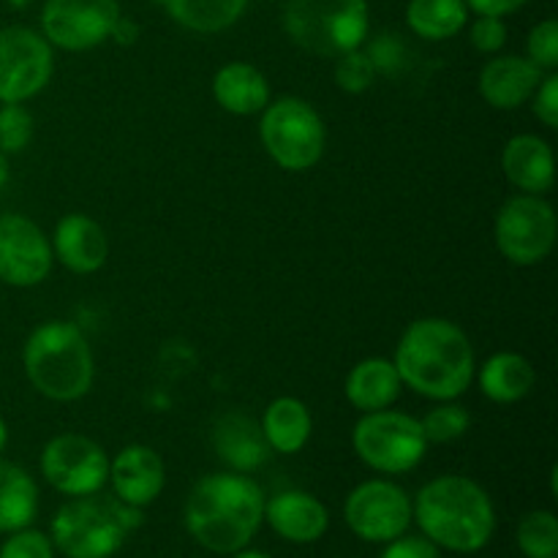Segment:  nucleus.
Instances as JSON below:
<instances>
[{
    "mask_svg": "<svg viewBox=\"0 0 558 558\" xmlns=\"http://www.w3.org/2000/svg\"><path fill=\"white\" fill-rule=\"evenodd\" d=\"M398 376L417 396L430 401H456L472 387L477 374L472 341L452 322L428 316L407 327L396 349Z\"/></svg>",
    "mask_w": 558,
    "mask_h": 558,
    "instance_id": "nucleus-1",
    "label": "nucleus"
},
{
    "mask_svg": "<svg viewBox=\"0 0 558 558\" xmlns=\"http://www.w3.org/2000/svg\"><path fill=\"white\" fill-rule=\"evenodd\" d=\"M265 494L251 477L223 472L202 477L185 505V529L202 548L232 556L248 548L265 521Z\"/></svg>",
    "mask_w": 558,
    "mask_h": 558,
    "instance_id": "nucleus-2",
    "label": "nucleus"
},
{
    "mask_svg": "<svg viewBox=\"0 0 558 558\" xmlns=\"http://www.w3.org/2000/svg\"><path fill=\"white\" fill-rule=\"evenodd\" d=\"M412 518L436 548L477 554L496 532V510L483 485L461 474H445L420 488Z\"/></svg>",
    "mask_w": 558,
    "mask_h": 558,
    "instance_id": "nucleus-3",
    "label": "nucleus"
},
{
    "mask_svg": "<svg viewBox=\"0 0 558 558\" xmlns=\"http://www.w3.org/2000/svg\"><path fill=\"white\" fill-rule=\"evenodd\" d=\"M25 374L49 401H80L93 385V352L71 322H44L25 343Z\"/></svg>",
    "mask_w": 558,
    "mask_h": 558,
    "instance_id": "nucleus-4",
    "label": "nucleus"
},
{
    "mask_svg": "<svg viewBox=\"0 0 558 558\" xmlns=\"http://www.w3.org/2000/svg\"><path fill=\"white\" fill-rule=\"evenodd\" d=\"M140 521V507L96 494L76 496L52 518L49 539L65 558H112Z\"/></svg>",
    "mask_w": 558,
    "mask_h": 558,
    "instance_id": "nucleus-5",
    "label": "nucleus"
},
{
    "mask_svg": "<svg viewBox=\"0 0 558 558\" xmlns=\"http://www.w3.org/2000/svg\"><path fill=\"white\" fill-rule=\"evenodd\" d=\"M289 38L305 52L341 58L363 47L368 36L365 0H289L283 11Z\"/></svg>",
    "mask_w": 558,
    "mask_h": 558,
    "instance_id": "nucleus-6",
    "label": "nucleus"
},
{
    "mask_svg": "<svg viewBox=\"0 0 558 558\" xmlns=\"http://www.w3.org/2000/svg\"><path fill=\"white\" fill-rule=\"evenodd\" d=\"M262 145L267 156L287 172H305L316 167L325 153V123L319 112L303 98H278L262 109Z\"/></svg>",
    "mask_w": 558,
    "mask_h": 558,
    "instance_id": "nucleus-7",
    "label": "nucleus"
},
{
    "mask_svg": "<svg viewBox=\"0 0 558 558\" xmlns=\"http://www.w3.org/2000/svg\"><path fill=\"white\" fill-rule=\"evenodd\" d=\"M354 452L365 466L381 474H407L420 466L428 450V439L417 417L390 412H368L360 417L352 434Z\"/></svg>",
    "mask_w": 558,
    "mask_h": 558,
    "instance_id": "nucleus-8",
    "label": "nucleus"
},
{
    "mask_svg": "<svg viewBox=\"0 0 558 558\" xmlns=\"http://www.w3.org/2000/svg\"><path fill=\"white\" fill-rule=\"evenodd\" d=\"M494 234L507 262L521 267L539 265L556 245L558 221L554 205L534 194L512 196L496 216Z\"/></svg>",
    "mask_w": 558,
    "mask_h": 558,
    "instance_id": "nucleus-9",
    "label": "nucleus"
},
{
    "mask_svg": "<svg viewBox=\"0 0 558 558\" xmlns=\"http://www.w3.org/2000/svg\"><path fill=\"white\" fill-rule=\"evenodd\" d=\"M41 474L58 494L93 496L107 485L109 458L101 445L80 434H60L41 452Z\"/></svg>",
    "mask_w": 558,
    "mask_h": 558,
    "instance_id": "nucleus-10",
    "label": "nucleus"
},
{
    "mask_svg": "<svg viewBox=\"0 0 558 558\" xmlns=\"http://www.w3.org/2000/svg\"><path fill=\"white\" fill-rule=\"evenodd\" d=\"M343 518L354 537L365 543H392L412 523V499L407 490L387 480H368L347 496Z\"/></svg>",
    "mask_w": 558,
    "mask_h": 558,
    "instance_id": "nucleus-11",
    "label": "nucleus"
},
{
    "mask_svg": "<svg viewBox=\"0 0 558 558\" xmlns=\"http://www.w3.org/2000/svg\"><path fill=\"white\" fill-rule=\"evenodd\" d=\"M52 44L31 27L0 31V104H22L52 76Z\"/></svg>",
    "mask_w": 558,
    "mask_h": 558,
    "instance_id": "nucleus-12",
    "label": "nucleus"
},
{
    "mask_svg": "<svg viewBox=\"0 0 558 558\" xmlns=\"http://www.w3.org/2000/svg\"><path fill=\"white\" fill-rule=\"evenodd\" d=\"M120 20L118 0H47L41 9L44 38L65 52H85L112 38Z\"/></svg>",
    "mask_w": 558,
    "mask_h": 558,
    "instance_id": "nucleus-13",
    "label": "nucleus"
},
{
    "mask_svg": "<svg viewBox=\"0 0 558 558\" xmlns=\"http://www.w3.org/2000/svg\"><path fill=\"white\" fill-rule=\"evenodd\" d=\"M52 243L25 216H0V281L9 287H36L52 270Z\"/></svg>",
    "mask_w": 558,
    "mask_h": 558,
    "instance_id": "nucleus-14",
    "label": "nucleus"
},
{
    "mask_svg": "<svg viewBox=\"0 0 558 558\" xmlns=\"http://www.w3.org/2000/svg\"><path fill=\"white\" fill-rule=\"evenodd\" d=\"M114 499L129 507H147L161 496L167 485V466L153 447L129 445L109 461Z\"/></svg>",
    "mask_w": 558,
    "mask_h": 558,
    "instance_id": "nucleus-15",
    "label": "nucleus"
},
{
    "mask_svg": "<svg viewBox=\"0 0 558 558\" xmlns=\"http://www.w3.org/2000/svg\"><path fill=\"white\" fill-rule=\"evenodd\" d=\"M543 82V71L521 54H501L488 60L480 71V93L494 109H521L532 101L534 90Z\"/></svg>",
    "mask_w": 558,
    "mask_h": 558,
    "instance_id": "nucleus-16",
    "label": "nucleus"
},
{
    "mask_svg": "<svg viewBox=\"0 0 558 558\" xmlns=\"http://www.w3.org/2000/svg\"><path fill=\"white\" fill-rule=\"evenodd\" d=\"M265 521L287 543L308 545L325 537L330 526V512L316 496L303 490H283L265 501Z\"/></svg>",
    "mask_w": 558,
    "mask_h": 558,
    "instance_id": "nucleus-17",
    "label": "nucleus"
},
{
    "mask_svg": "<svg viewBox=\"0 0 558 558\" xmlns=\"http://www.w3.org/2000/svg\"><path fill=\"white\" fill-rule=\"evenodd\" d=\"M107 254L109 245L101 223L82 213H69L60 218L52 238V256H58L60 265L80 276H90V272L101 270Z\"/></svg>",
    "mask_w": 558,
    "mask_h": 558,
    "instance_id": "nucleus-18",
    "label": "nucleus"
},
{
    "mask_svg": "<svg viewBox=\"0 0 558 558\" xmlns=\"http://www.w3.org/2000/svg\"><path fill=\"white\" fill-rule=\"evenodd\" d=\"M501 169L507 180L523 194L543 196L554 189L556 161L554 150L543 136L521 134L512 136L501 153Z\"/></svg>",
    "mask_w": 558,
    "mask_h": 558,
    "instance_id": "nucleus-19",
    "label": "nucleus"
},
{
    "mask_svg": "<svg viewBox=\"0 0 558 558\" xmlns=\"http://www.w3.org/2000/svg\"><path fill=\"white\" fill-rule=\"evenodd\" d=\"M213 447H216L218 458L240 474L259 469L270 456V445L262 434V425H256V420L243 412H227L223 417H218L216 428H213Z\"/></svg>",
    "mask_w": 558,
    "mask_h": 558,
    "instance_id": "nucleus-20",
    "label": "nucleus"
},
{
    "mask_svg": "<svg viewBox=\"0 0 558 558\" xmlns=\"http://www.w3.org/2000/svg\"><path fill=\"white\" fill-rule=\"evenodd\" d=\"M401 376L396 363L385 357H368L354 365L347 376V398L363 414L390 409L401 396Z\"/></svg>",
    "mask_w": 558,
    "mask_h": 558,
    "instance_id": "nucleus-21",
    "label": "nucleus"
},
{
    "mask_svg": "<svg viewBox=\"0 0 558 558\" xmlns=\"http://www.w3.org/2000/svg\"><path fill=\"white\" fill-rule=\"evenodd\" d=\"M213 96L232 114H256L270 104V85L251 63H227L213 76Z\"/></svg>",
    "mask_w": 558,
    "mask_h": 558,
    "instance_id": "nucleus-22",
    "label": "nucleus"
},
{
    "mask_svg": "<svg viewBox=\"0 0 558 558\" xmlns=\"http://www.w3.org/2000/svg\"><path fill=\"white\" fill-rule=\"evenodd\" d=\"M537 371L523 354L499 352L480 368V390L494 403H515L532 392Z\"/></svg>",
    "mask_w": 558,
    "mask_h": 558,
    "instance_id": "nucleus-23",
    "label": "nucleus"
},
{
    "mask_svg": "<svg viewBox=\"0 0 558 558\" xmlns=\"http://www.w3.org/2000/svg\"><path fill=\"white\" fill-rule=\"evenodd\" d=\"M311 412L298 398H276L267 407L265 420H262V434H265L270 450L281 456H294L303 450L311 439Z\"/></svg>",
    "mask_w": 558,
    "mask_h": 558,
    "instance_id": "nucleus-24",
    "label": "nucleus"
},
{
    "mask_svg": "<svg viewBox=\"0 0 558 558\" xmlns=\"http://www.w3.org/2000/svg\"><path fill=\"white\" fill-rule=\"evenodd\" d=\"M38 512L36 480L22 466L0 461V532L11 534L27 529Z\"/></svg>",
    "mask_w": 558,
    "mask_h": 558,
    "instance_id": "nucleus-25",
    "label": "nucleus"
},
{
    "mask_svg": "<svg viewBox=\"0 0 558 558\" xmlns=\"http://www.w3.org/2000/svg\"><path fill=\"white\" fill-rule=\"evenodd\" d=\"M407 22L425 41L458 36L469 22L466 0H409Z\"/></svg>",
    "mask_w": 558,
    "mask_h": 558,
    "instance_id": "nucleus-26",
    "label": "nucleus"
},
{
    "mask_svg": "<svg viewBox=\"0 0 558 558\" xmlns=\"http://www.w3.org/2000/svg\"><path fill=\"white\" fill-rule=\"evenodd\" d=\"M178 25L194 33H221L243 16L248 0H158Z\"/></svg>",
    "mask_w": 558,
    "mask_h": 558,
    "instance_id": "nucleus-27",
    "label": "nucleus"
},
{
    "mask_svg": "<svg viewBox=\"0 0 558 558\" xmlns=\"http://www.w3.org/2000/svg\"><path fill=\"white\" fill-rule=\"evenodd\" d=\"M518 548L526 558H558V518L554 512H526L518 523Z\"/></svg>",
    "mask_w": 558,
    "mask_h": 558,
    "instance_id": "nucleus-28",
    "label": "nucleus"
},
{
    "mask_svg": "<svg viewBox=\"0 0 558 558\" xmlns=\"http://www.w3.org/2000/svg\"><path fill=\"white\" fill-rule=\"evenodd\" d=\"M420 425H423L428 445H447V441H456L466 434L469 425H472V414L461 403L439 401V407H434L420 420Z\"/></svg>",
    "mask_w": 558,
    "mask_h": 558,
    "instance_id": "nucleus-29",
    "label": "nucleus"
},
{
    "mask_svg": "<svg viewBox=\"0 0 558 558\" xmlns=\"http://www.w3.org/2000/svg\"><path fill=\"white\" fill-rule=\"evenodd\" d=\"M33 140V114L22 104L0 107V150L20 153Z\"/></svg>",
    "mask_w": 558,
    "mask_h": 558,
    "instance_id": "nucleus-30",
    "label": "nucleus"
},
{
    "mask_svg": "<svg viewBox=\"0 0 558 558\" xmlns=\"http://www.w3.org/2000/svg\"><path fill=\"white\" fill-rule=\"evenodd\" d=\"M336 82L341 90L347 93H363L374 85L376 80V65L368 52L363 49H352V52L336 58Z\"/></svg>",
    "mask_w": 558,
    "mask_h": 558,
    "instance_id": "nucleus-31",
    "label": "nucleus"
},
{
    "mask_svg": "<svg viewBox=\"0 0 558 558\" xmlns=\"http://www.w3.org/2000/svg\"><path fill=\"white\" fill-rule=\"evenodd\" d=\"M529 60L537 65L539 71H556L558 69V22L545 20L529 33Z\"/></svg>",
    "mask_w": 558,
    "mask_h": 558,
    "instance_id": "nucleus-32",
    "label": "nucleus"
},
{
    "mask_svg": "<svg viewBox=\"0 0 558 558\" xmlns=\"http://www.w3.org/2000/svg\"><path fill=\"white\" fill-rule=\"evenodd\" d=\"M0 558H54V545L47 534L36 529H20L5 539Z\"/></svg>",
    "mask_w": 558,
    "mask_h": 558,
    "instance_id": "nucleus-33",
    "label": "nucleus"
},
{
    "mask_svg": "<svg viewBox=\"0 0 558 558\" xmlns=\"http://www.w3.org/2000/svg\"><path fill=\"white\" fill-rule=\"evenodd\" d=\"M474 47L485 54L499 52L507 44V25L501 22V16H485L480 14L477 20L472 22V33H469Z\"/></svg>",
    "mask_w": 558,
    "mask_h": 558,
    "instance_id": "nucleus-34",
    "label": "nucleus"
},
{
    "mask_svg": "<svg viewBox=\"0 0 558 558\" xmlns=\"http://www.w3.org/2000/svg\"><path fill=\"white\" fill-rule=\"evenodd\" d=\"M534 114L543 120V125L548 129H558V76L550 71L548 76H543L539 87L532 96Z\"/></svg>",
    "mask_w": 558,
    "mask_h": 558,
    "instance_id": "nucleus-35",
    "label": "nucleus"
},
{
    "mask_svg": "<svg viewBox=\"0 0 558 558\" xmlns=\"http://www.w3.org/2000/svg\"><path fill=\"white\" fill-rule=\"evenodd\" d=\"M379 558H441V554L428 537H407V534H401L398 539L387 543L385 554Z\"/></svg>",
    "mask_w": 558,
    "mask_h": 558,
    "instance_id": "nucleus-36",
    "label": "nucleus"
},
{
    "mask_svg": "<svg viewBox=\"0 0 558 558\" xmlns=\"http://www.w3.org/2000/svg\"><path fill=\"white\" fill-rule=\"evenodd\" d=\"M526 3L529 0H466L469 9L485 16H507Z\"/></svg>",
    "mask_w": 558,
    "mask_h": 558,
    "instance_id": "nucleus-37",
    "label": "nucleus"
},
{
    "mask_svg": "<svg viewBox=\"0 0 558 558\" xmlns=\"http://www.w3.org/2000/svg\"><path fill=\"white\" fill-rule=\"evenodd\" d=\"M9 183V158H5V153L0 150V189Z\"/></svg>",
    "mask_w": 558,
    "mask_h": 558,
    "instance_id": "nucleus-38",
    "label": "nucleus"
},
{
    "mask_svg": "<svg viewBox=\"0 0 558 558\" xmlns=\"http://www.w3.org/2000/svg\"><path fill=\"white\" fill-rule=\"evenodd\" d=\"M229 558H270L267 554H259V550H238V554H232Z\"/></svg>",
    "mask_w": 558,
    "mask_h": 558,
    "instance_id": "nucleus-39",
    "label": "nucleus"
},
{
    "mask_svg": "<svg viewBox=\"0 0 558 558\" xmlns=\"http://www.w3.org/2000/svg\"><path fill=\"white\" fill-rule=\"evenodd\" d=\"M5 441H9V428H5V423H3V417H0V452H3V447H5Z\"/></svg>",
    "mask_w": 558,
    "mask_h": 558,
    "instance_id": "nucleus-40",
    "label": "nucleus"
}]
</instances>
